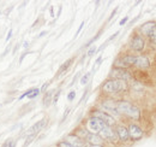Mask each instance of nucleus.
I'll use <instances>...</instances> for the list:
<instances>
[{
	"label": "nucleus",
	"instance_id": "29",
	"mask_svg": "<svg viewBox=\"0 0 156 147\" xmlns=\"http://www.w3.org/2000/svg\"><path fill=\"white\" fill-rule=\"evenodd\" d=\"M83 25H84V22H82V24H80V25H79V28H78L77 33H76V36H77L78 34H79V33H80V30H82V29H83Z\"/></svg>",
	"mask_w": 156,
	"mask_h": 147
},
{
	"label": "nucleus",
	"instance_id": "28",
	"mask_svg": "<svg viewBox=\"0 0 156 147\" xmlns=\"http://www.w3.org/2000/svg\"><path fill=\"white\" fill-rule=\"evenodd\" d=\"M47 87H48V83H44V85L42 86V88L40 89V92L44 93V92H46V89H47Z\"/></svg>",
	"mask_w": 156,
	"mask_h": 147
},
{
	"label": "nucleus",
	"instance_id": "27",
	"mask_svg": "<svg viewBox=\"0 0 156 147\" xmlns=\"http://www.w3.org/2000/svg\"><path fill=\"white\" fill-rule=\"evenodd\" d=\"M12 33H13V32H12V29H10V30H9V33H7V36H6V41H9V40L12 37Z\"/></svg>",
	"mask_w": 156,
	"mask_h": 147
},
{
	"label": "nucleus",
	"instance_id": "13",
	"mask_svg": "<svg viewBox=\"0 0 156 147\" xmlns=\"http://www.w3.org/2000/svg\"><path fill=\"white\" fill-rule=\"evenodd\" d=\"M117 136L118 139L120 140V141H122V142H125V141H127L129 139H130V136H129V130L127 128H125L124 126H119L117 128Z\"/></svg>",
	"mask_w": 156,
	"mask_h": 147
},
{
	"label": "nucleus",
	"instance_id": "10",
	"mask_svg": "<svg viewBox=\"0 0 156 147\" xmlns=\"http://www.w3.org/2000/svg\"><path fill=\"white\" fill-rule=\"evenodd\" d=\"M133 65H136L138 68H142V69H147L150 66V62L147 57L144 55H136L135 57V63Z\"/></svg>",
	"mask_w": 156,
	"mask_h": 147
},
{
	"label": "nucleus",
	"instance_id": "32",
	"mask_svg": "<svg viewBox=\"0 0 156 147\" xmlns=\"http://www.w3.org/2000/svg\"><path fill=\"white\" fill-rule=\"evenodd\" d=\"M28 46H29V42H28V41H25V42H24V45H23V47H24V48H27Z\"/></svg>",
	"mask_w": 156,
	"mask_h": 147
},
{
	"label": "nucleus",
	"instance_id": "25",
	"mask_svg": "<svg viewBox=\"0 0 156 147\" xmlns=\"http://www.w3.org/2000/svg\"><path fill=\"white\" fill-rule=\"evenodd\" d=\"M95 51H96V47H91V48L88 51V53H87V55H89V57H91V55L95 53Z\"/></svg>",
	"mask_w": 156,
	"mask_h": 147
},
{
	"label": "nucleus",
	"instance_id": "30",
	"mask_svg": "<svg viewBox=\"0 0 156 147\" xmlns=\"http://www.w3.org/2000/svg\"><path fill=\"white\" fill-rule=\"evenodd\" d=\"M127 19H129V17H125V18H122L121 21H120V23H119V24H120V25H124V24L127 22Z\"/></svg>",
	"mask_w": 156,
	"mask_h": 147
},
{
	"label": "nucleus",
	"instance_id": "14",
	"mask_svg": "<svg viewBox=\"0 0 156 147\" xmlns=\"http://www.w3.org/2000/svg\"><path fill=\"white\" fill-rule=\"evenodd\" d=\"M102 106L105 107V110L109 111V112H114L115 115L119 113L117 110V103H114V101H103Z\"/></svg>",
	"mask_w": 156,
	"mask_h": 147
},
{
	"label": "nucleus",
	"instance_id": "5",
	"mask_svg": "<svg viewBox=\"0 0 156 147\" xmlns=\"http://www.w3.org/2000/svg\"><path fill=\"white\" fill-rule=\"evenodd\" d=\"M98 135L102 138V140H107L109 142H117L118 140L117 133L112 129V127H108V126H105V128L98 133Z\"/></svg>",
	"mask_w": 156,
	"mask_h": 147
},
{
	"label": "nucleus",
	"instance_id": "31",
	"mask_svg": "<svg viewBox=\"0 0 156 147\" xmlns=\"http://www.w3.org/2000/svg\"><path fill=\"white\" fill-rule=\"evenodd\" d=\"M85 147H102L101 145H87Z\"/></svg>",
	"mask_w": 156,
	"mask_h": 147
},
{
	"label": "nucleus",
	"instance_id": "1",
	"mask_svg": "<svg viewBox=\"0 0 156 147\" xmlns=\"http://www.w3.org/2000/svg\"><path fill=\"white\" fill-rule=\"evenodd\" d=\"M117 110L119 113H124L131 118H135L138 119L139 116H140V111L139 109L135 106L133 104L129 103V101H125V100H121V101H118L117 103Z\"/></svg>",
	"mask_w": 156,
	"mask_h": 147
},
{
	"label": "nucleus",
	"instance_id": "23",
	"mask_svg": "<svg viewBox=\"0 0 156 147\" xmlns=\"http://www.w3.org/2000/svg\"><path fill=\"white\" fill-rule=\"evenodd\" d=\"M58 146L59 147H73L71 144H69L67 141H61V142H59Z\"/></svg>",
	"mask_w": 156,
	"mask_h": 147
},
{
	"label": "nucleus",
	"instance_id": "16",
	"mask_svg": "<svg viewBox=\"0 0 156 147\" xmlns=\"http://www.w3.org/2000/svg\"><path fill=\"white\" fill-rule=\"evenodd\" d=\"M90 76H91V73H87L85 75H83L80 78V85H87L90 80Z\"/></svg>",
	"mask_w": 156,
	"mask_h": 147
},
{
	"label": "nucleus",
	"instance_id": "7",
	"mask_svg": "<svg viewBox=\"0 0 156 147\" xmlns=\"http://www.w3.org/2000/svg\"><path fill=\"white\" fill-rule=\"evenodd\" d=\"M127 130H129V136L132 140H139L143 136V130L136 124H130Z\"/></svg>",
	"mask_w": 156,
	"mask_h": 147
},
{
	"label": "nucleus",
	"instance_id": "20",
	"mask_svg": "<svg viewBox=\"0 0 156 147\" xmlns=\"http://www.w3.org/2000/svg\"><path fill=\"white\" fill-rule=\"evenodd\" d=\"M52 94H53L52 92H47V94H46V96H44V100H43L46 106H48V105H49V101H51V96H52Z\"/></svg>",
	"mask_w": 156,
	"mask_h": 147
},
{
	"label": "nucleus",
	"instance_id": "33",
	"mask_svg": "<svg viewBox=\"0 0 156 147\" xmlns=\"http://www.w3.org/2000/svg\"><path fill=\"white\" fill-rule=\"evenodd\" d=\"M46 34H47V32H42V33H41V34L39 35V36L41 37V36H43V35H46Z\"/></svg>",
	"mask_w": 156,
	"mask_h": 147
},
{
	"label": "nucleus",
	"instance_id": "3",
	"mask_svg": "<svg viewBox=\"0 0 156 147\" xmlns=\"http://www.w3.org/2000/svg\"><path fill=\"white\" fill-rule=\"evenodd\" d=\"M87 126H88V129H89V133H91V134H98L102 129L105 128L106 124L101 119L96 118V117H90L88 119V122H87Z\"/></svg>",
	"mask_w": 156,
	"mask_h": 147
},
{
	"label": "nucleus",
	"instance_id": "21",
	"mask_svg": "<svg viewBox=\"0 0 156 147\" xmlns=\"http://www.w3.org/2000/svg\"><path fill=\"white\" fill-rule=\"evenodd\" d=\"M35 139V135L33 134V135H28V139H27V141H25V144L23 145V147H27L28 145H30L31 142H33V140Z\"/></svg>",
	"mask_w": 156,
	"mask_h": 147
},
{
	"label": "nucleus",
	"instance_id": "6",
	"mask_svg": "<svg viewBox=\"0 0 156 147\" xmlns=\"http://www.w3.org/2000/svg\"><path fill=\"white\" fill-rule=\"evenodd\" d=\"M112 76H113L115 80H121V81H125V82L131 78L130 73H127V71L124 70V69H117V68L112 70Z\"/></svg>",
	"mask_w": 156,
	"mask_h": 147
},
{
	"label": "nucleus",
	"instance_id": "15",
	"mask_svg": "<svg viewBox=\"0 0 156 147\" xmlns=\"http://www.w3.org/2000/svg\"><path fill=\"white\" fill-rule=\"evenodd\" d=\"M156 27V24L154 23V22H148V23H145L142 28H140V30H142V33L143 34H145V35H148L154 28Z\"/></svg>",
	"mask_w": 156,
	"mask_h": 147
},
{
	"label": "nucleus",
	"instance_id": "2",
	"mask_svg": "<svg viewBox=\"0 0 156 147\" xmlns=\"http://www.w3.org/2000/svg\"><path fill=\"white\" fill-rule=\"evenodd\" d=\"M127 88V85L125 81H121V80H109L107 82L103 83L102 86V91L105 93H108V94H114V93L121 92V91H125Z\"/></svg>",
	"mask_w": 156,
	"mask_h": 147
},
{
	"label": "nucleus",
	"instance_id": "26",
	"mask_svg": "<svg viewBox=\"0 0 156 147\" xmlns=\"http://www.w3.org/2000/svg\"><path fill=\"white\" fill-rule=\"evenodd\" d=\"M31 91H33V89H29V91H27V92L24 93V94H22V95L20 96V100H22V99H24L25 96H28V95H29V94L31 93Z\"/></svg>",
	"mask_w": 156,
	"mask_h": 147
},
{
	"label": "nucleus",
	"instance_id": "8",
	"mask_svg": "<svg viewBox=\"0 0 156 147\" xmlns=\"http://www.w3.org/2000/svg\"><path fill=\"white\" fill-rule=\"evenodd\" d=\"M131 48L133 51H137V52L142 51L144 48V40H143V37L140 36V35H135V36L132 37V40H131Z\"/></svg>",
	"mask_w": 156,
	"mask_h": 147
},
{
	"label": "nucleus",
	"instance_id": "12",
	"mask_svg": "<svg viewBox=\"0 0 156 147\" xmlns=\"http://www.w3.org/2000/svg\"><path fill=\"white\" fill-rule=\"evenodd\" d=\"M66 141L69 142V144H71L73 147H85L87 145L83 142V140L77 136V135H69L67 138H66Z\"/></svg>",
	"mask_w": 156,
	"mask_h": 147
},
{
	"label": "nucleus",
	"instance_id": "11",
	"mask_svg": "<svg viewBox=\"0 0 156 147\" xmlns=\"http://www.w3.org/2000/svg\"><path fill=\"white\" fill-rule=\"evenodd\" d=\"M85 141L89 144V145H101L103 142L102 138L98 135V134H91L89 133L87 136H85Z\"/></svg>",
	"mask_w": 156,
	"mask_h": 147
},
{
	"label": "nucleus",
	"instance_id": "24",
	"mask_svg": "<svg viewBox=\"0 0 156 147\" xmlns=\"http://www.w3.org/2000/svg\"><path fill=\"white\" fill-rule=\"evenodd\" d=\"M75 96H76V92H75V91L70 92V94L67 95V99H69V101H72V100L75 99Z\"/></svg>",
	"mask_w": 156,
	"mask_h": 147
},
{
	"label": "nucleus",
	"instance_id": "19",
	"mask_svg": "<svg viewBox=\"0 0 156 147\" xmlns=\"http://www.w3.org/2000/svg\"><path fill=\"white\" fill-rule=\"evenodd\" d=\"M1 147H16V141L12 139H9L7 141H5V144Z\"/></svg>",
	"mask_w": 156,
	"mask_h": 147
},
{
	"label": "nucleus",
	"instance_id": "4",
	"mask_svg": "<svg viewBox=\"0 0 156 147\" xmlns=\"http://www.w3.org/2000/svg\"><path fill=\"white\" fill-rule=\"evenodd\" d=\"M93 117H96L98 119H101V121H102L106 126H108V127H112V126L115 124L114 117H112L108 112H105V111H94Z\"/></svg>",
	"mask_w": 156,
	"mask_h": 147
},
{
	"label": "nucleus",
	"instance_id": "9",
	"mask_svg": "<svg viewBox=\"0 0 156 147\" xmlns=\"http://www.w3.org/2000/svg\"><path fill=\"white\" fill-rule=\"evenodd\" d=\"M46 122H47V119L46 118H43V119H41V121H39V122H36L33 127H30V128L27 130V135H35V134H37L39 131H41L42 129H43V127L46 126Z\"/></svg>",
	"mask_w": 156,
	"mask_h": 147
},
{
	"label": "nucleus",
	"instance_id": "18",
	"mask_svg": "<svg viewBox=\"0 0 156 147\" xmlns=\"http://www.w3.org/2000/svg\"><path fill=\"white\" fill-rule=\"evenodd\" d=\"M39 94H40L39 88H33V91H31V93L28 95V98H29V99H34V98H36Z\"/></svg>",
	"mask_w": 156,
	"mask_h": 147
},
{
	"label": "nucleus",
	"instance_id": "22",
	"mask_svg": "<svg viewBox=\"0 0 156 147\" xmlns=\"http://www.w3.org/2000/svg\"><path fill=\"white\" fill-rule=\"evenodd\" d=\"M148 36L151 39V41H154V42H156V27L148 34Z\"/></svg>",
	"mask_w": 156,
	"mask_h": 147
},
{
	"label": "nucleus",
	"instance_id": "17",
	"mask_svg": "<svg viewBox=\"0 0 156 147\" xmlns=\"http://www.w3.org/2000/svg\"><path fill=\"white\" fill-rule=\"evenodd\" d=\"M71 63H72V59H69V60H66V62L64 63V65L60 68V70H59V74H61L62 71H65V70H66V69L70 66V64H71Z\"/></svg>",
	"mask_w": 156,
	"mask_h": 147
}]
</instances>
